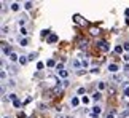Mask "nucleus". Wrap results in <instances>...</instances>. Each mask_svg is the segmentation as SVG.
Segmentation results:
<instances>
[{
    "label": "nucleus",
    "instance_id": "f257e3e1",
    "mask_svg": "<svg viewBox=\"0 0 129 118\" xmlns=\"http://www.w3.org/2000/svg\"><path fill=\"white\" fill-rule=\"evenodd\" d=\"M101 115H102V107L99 104L92 105L91 109H89V116H91V118H99Z\"/></svg>",
    "mask_w": 129,
    "mask_h": 118
},
{
    "label": "nucleus",
    "instance_id": "f03ea898",
    "mask_svg": "<svg viewBox=\"0 0 129 118\" xmlns=\"http://www.w3.org/2000/svg\"><path fill=\"white\" fill-rule=\"evenodd\" d=\"M78 59H80V62H81V67L88 70L89 66H91V59H89V56H85L83 53H78Z\"/></svg>",
    "mask_w": 129,
    "mask_h": 118
},
{
    "label": "nucleus",
    "instance_id": "7ed1b4c3",
    "mask_svg": "<svg viewBox=\"0 0 129 118\" xmlns=\"http://www.w3.org/2000/svg\"><path fill=\"white\" fill-rule=\"evenodd\" d=\"M96 45H97V48H99V50H101L102 53H110V50H112L110 45H108L105 40H97V42H96Z\"/></svg>",
    "mask_w": 129,
    "mask_h": 118
},
{
    "label": "nucleus",
    "instance_id": "20e7f679",
    "mask_svg": "<svg viewBox=\"0 0 129 118\" xmlns=\"http://www.w3.org/2000/svg\"><path fill=\"white\" fill-rule=\"evenodd\" d=\"M73 22L78 24V26H86L88 24V21L81 16V14H73Z\"/></svg>",
    "mask_w": 129,
    "mask_h": 118
},
{
    "label": "nucleus",
    "instance_id": "39448f33",
    "mask_svg": "<svg viewBox=\"0 0 129 118\" xmlns=\"http://www.w3.org/2000/svg\"><path fill=\"white\" fill-rule=\"evenodd\" d=\"M120 69H121L120 64H115V62H112V64H108V66H107V70L110 72V73H113V75L120 72Z\"/></svg>",
    "mask_w": 129,
    "mask_h": 118
},
{
    "label": "nucleus",
    "instance_id": "423d86ee",
    "mask_svg": "<svg viewBox=\"0 0 129 118\" xmlns=\"http://www.w3.org/2000/svg\"><path fill=\"white\" fill-rule=\"evenodd\" d=\"M19 64H8V67L5 69V70H8L10 73H11V75H16V73L19 72Z\"/></svg>",
    "mask_w": 129,
    "mask_h": 118
},
{
    "label": "nucleus",
    "instance_id": "0eeeda50",
    "mask_svg": "<svg viewBox=\"0 0 129 118\" xmlns=\"http://www.w3.org/2000/svg\"><path fill=\"white\" fill-rule=\"evenodd\" d=\"M19 57H21V56H19L18 53H14V51H13L11 54L8 56V61H10V64H18V62H19Z\"/></svg>",
    "mask_w": 129,
    "mask_h": 118
},
{
    "label": "nucleus",
    "instance_id": "6e6552de",
    "mask_svg": "<svg viewBox=\"0 0 129 118\" xmlns=\"http://www.w3.org/2000/svg\"><path fill=\"white\" fill-rule=\"evenodd\" d=\"M81 104V97H78V96H72V99H70V105L73 107V109H77L78 105Z\"/></svg>",
    "mask_w": 129,
    "mask_h": 118
},
{
    "label": "nucleus",
    "instance_id": "1a4fd4ad",
    "mask_svg": "<svg viewBox=\"0 0 129 118\" xmlns=\"http://www.w3.org/2000/svg\"><path fill=\"white\" fill-rule=\"evenodd\" d=\"M2 85L8 86L10 90H14V88H16V80H14V78H8V80L5 81V83H2Z\"/></svg>",
    "mask_w": 129,
    "mask_h": 118
},
{
    "label": "nucleus",
    "instance_id": "9d476101",
    "mask_svg": "<svg viewBox=\"0 0 129 118\" xmlns=\"http://www.w3.org/2000/svg\"><path fill=\"white\" fill-rule=\"evenodd\" d=\"M11 53H13V51H11V48H10V46H7V43H2V56H3V57L7 56V54L10 56Z\"/></svg>",
    "mask_w": 129,
    "mask_h": 118
},
{
    "label": "nucleus",
    "instance_id": "9b49d317",
    "mask_svg": "<svg viewBox=\"0 0 129 118\" xmlns=\"http://www.w3.org/2000/svg\"><path fill=\"white\" fill-rule=\"evenodd\" d=\"M91 99H92L94 102H101V101H102V93H101V91H94L92 94H91Z\"/></svg>",
    "mask_w": 129,
    "mask_h": 118
},
{
    "label": "nucleus",
    "instance_id": "f8f14e48",
    "mask_svg": "<svg viewBox=\"0 0 129 118\" xmlns=\"http://www.w3.org/2000/svg\"><path fill=\"white\" fill-rule=\"evenodd\" d=\"M18 45H19V46H27V45H29V38L19 35V37H18Z\"/></svg>",
    "mask_w": 129,
    "mask_h": 118
},
{
    "label": "nucleus",
    "instance_id": "ddd939ff",
    "mask_svg": "<svg viewBox=\"0 0 129 118\" xmlns=\"http://www.w3.org/2000/svg\"><path fill=\"white\" fill-rule=\"evenodd\" d=\"M72 67L77 69V70L83 69V67H81V62H80V59H78V57H73V59H72Z\"/></svg>",
    "mask_w": 129,
    "mask_h": 118
},
{
    "label": "nucleus",
    "instance_id": "4468645a",
    "mask_svg": "<svg viewBox=\"0 0 129 118\" xmlns=\"http://www.w3.org/2000/svg\"><path fill=\"white\" fill-rule=\"evenodd\" d=\"M57 40H59V37L56 35V34H51V35L48 37V43H49V45H53V43H56Z\"/></svg>",
    "mask_w": 129,
    "mask_h": 118
},
{
    "label": "nucleus",
    "instance_id": "2eb2a0df",
    "mask_svg": "<svg viewBox=\"0 0 129 118\" xmlns=\"http://www.w3.org/2000/svg\"><path fill=\"white\" fill-rule=\"evenodd\" d=\"M37 57H38V53L37 51H32V53H29V54H27L29 62H30V61H37Z\"/></svg>",
    "mask_w": 129,
    "mask_h": 118
},
{
    "label": "nucleus",
    "instance_id": "dca6fc26",
    "mask_svg": "<svg viewBox=\"0 0 129 118\" xmlns=\"http://www.w3.org/2000/svg\"><path fill=\"white\" fill-rule=\"evenodd\" d=\"M104 90H107V81H97V91H104Z\"/></svg>",
    "mask_w": 129,
    "mask_h": 118
},
{
    "label": "nucleus",
    "instance_id": "f3484780",
    "mask_svg": "<svg viewBox=\"0 0 129 118\" xmlns=\"http://www.w3.org/2000/svg\"><path fill=\"white\" fill-rule=\"evenodd\" d=\"M62 70H66V67H64V62H57V66L54 67V72L59 73V72H62Z\"/></svg>",
    "mask_w": 129,
    "mask_h": 118
},
{
    "label": "nucleus",
    "instance_id": "a211bd4d",
    "mask_svg": "<svg viewBox=\"0 0 129 118\" xmlns=\"http://www.w3.org/2000/svg\"><path fill=\"white\" fill-rule=\"evenodd\" d=\"M91 97H89V96H81V104L83 105H89V104H91Z\"/></svg>",
    "mask_w": 129,
    "mask_h": 118
},
{
    "label": "nucleus",
    "instance_id": "6ab92c4d",
    "mask_svg": "<svg viewBox=\"0 0 129 118\" xmlns=\"http://www.w3.org/2000/svg\"><path fill=\"white\" fill-rule=\"evenodd\" d=\"M10 8H11V11H19V10H21V5H19L18 2H13L11 5H10Z\"/></svg>",
    "mask_w": 129,
    "mask_h": 118
},
{
    "label": "nucleus",
    "instance_id": "aec40b11",
    "mask_svg": "<svg viewBox=\"0 0 129 118\" xmlns=\"http://www.w3.org/2000/svg\"><path fill=\"white\" fill-rule=\"evenodd\" d=\"M56 66H57V62L54 61V59H48V61H46V67H49V69H54Z\"/></svg>",
    "mask_w": 129,
    "mask_h": 118
},
{
    "label": "nucleus",
    "instance_id": "412c9836",
    "mask_svg": "<svg viewBox=\"0 0 129 118\" xmlns=\"http://www.w3.org/2000/svg\"><path fill=\"white\" fill-rule=\"evenodd\" d=\"M83 94H86V86L77 88V96H83Z\"/></svg>",
    "mask_w": 129,
    "mask_h": 118
},
{
    "label": "nucleus",
    "instance_id": "4be33fe9",
    "mask_svg": "<svg viewBox=\"0 0 129 118\" xmlns=\"http://www.w3.org/2000/svg\"><path fill=\"white\" fill-rule=\"evenodd\" d=\"M22 7H24V10H26V11H30V10L34 8V3H32V2H24Z\"/></svg>",
    "mask_w": 129,
    "mask_h": 118
},
{
    "label": "nucleus",
    "instance_id": "5701e85b",
    "mask_svg": "<svg viewBox=\"0 0 129 118\" xmlns=\"http://www.w3.org/2000/svg\"><path fill=\"white\" fill-rule=\"evenodd\" d=\"M118 116H120V118H129V109H126V110H121L120 113H118Z\"/></svg>",
    "mask_w": 129,
    "mask_h": 118
},
{
    "label": "nucleus",
    "instance_id": "b1692460",
    "mask_svg": "<svg viewBox=\"0 0 129 118\" xmlns=\"http://www.w3.org/2000/svg\"><path fill=\"white\" fill-rule=\"evenodd\" d=\"M29 62V59H27V56H21V57H19V66H26V64Z\"/></svg>",
    "mask_w": 129,
    "mask_h": 118
},
{
    "label": "nucleus",
    "instance_id": "393cba45",
    "mask_svg": "<svg viewBox=\"0 0 129 118\" xmlns=\"http://www.w3.org/2000/svg\"><path fill=\"white\" fill-rule=\"evenodd\" d=\"M57 77H61V78H64V80H67V78H69V70H62V72H59V73H57Z\"/></svg>",
    "mask_w": 129,
    "mask_h": 118
},
{
    "label": "nucleus",
    "instance_id": "a878e982",
    "mask_svg": "<svg viewBox=\"0 0 129 118\" xmlns=\"http://www.w3.org/2000/svg\"><path fill=\"white\" fill-rule=\"evenodd\" d=\"M113 50H115V53H116V54H124V53H123V50H124V48H123L121 45H116L115 48H113Z\"/></svg>",
    "mask_w": 129,
    "mask_h": 118
},
{
    "label": "nucleus",
    "instance_id": "bb28decb",
    "mask_svg": "<svg viewBox=\"0 0 129 118\" xmlns=\"http://www.w3.org/2000/svg\"><path fill=\"white\" fill-rule=\"evenodd\" d=\"M18 99V94H16V93H10V94H8V101H16Z\"/></svg>",
    "mask_w": 129,
    "mask_h": 118
},
{
    "label": "nucleus",
    "instance_id": "cd10ccee",
    "mask_svg": "<svg viewBox=\"0 0 129 118\" xmlns=\"http://www.w3.org/2000/svg\"><path fill=\"white\" fill-rule=\"evenodd\" d=\"M49 35V29H43V31L40 32V37L42 38H45V37H48Z\"/></svg>",
    "mask_w": 129,
    "mask_h": 118
},
{
    "label": "nucleus",
    "instance_id": "c85d7f7f",
    "mask_svg": "<svg viewBox=\"0 0 129 118\" xmlns=\"http://www.w3.org/2000/svg\"><path fill=\"white\" fill-rule=\"evenodd\" d=\"M121 88H123V91H124V90H129V80H124V81H123V83H121Z\"/></svg>",
    "mask_w": 129,
    "mask_h": 118
},
{
    "label": "nucleus",
    "instance_id": "c756f323",
    "mask_svg": "<svg viewBox=\"0 0 129 118\" xmlns=\"http://www.w3.org/2000/svg\"><path fill=\"white\" fill-rule=\"evenodd\" d=\"M19 34H21L22 37H27V34H29V32H27V29H26V27H21V29H19Z\"/></svg>",
    "mask_w": 129,
    "mask_h": 118
},
{
    "label": "nucleus",
    "instance_id": "7c9ffc66",
    "mask_svg": "<svg viewBox=\"0 0 129 118\" xmlns=\"http://www.w3.org/2000/svg\"><path fill=\"white\" fill-rule=\"evenodd\" d=\"M0 77H2V81L3 83L7 81V70H2V72H0Z\"/></svg>",
    "mask_w": 129,
    "mask_h": 118
},
{
    "label": "nucleus",
    "instance_id": "2f4dec72",
    "mask_svg": "<svg viewBox=\"0 0 129 118\" xmlns=\"http://www.w3.org/2000/svg\"><path fill=\"white\" fill-rule=\"evenodd\" d=\"M89 72H91V73H99V72H101V69H99V66L97 67H91V69H89Z\"/></svg>",
    "mask_w": 129,
    "mask_h": 118
},
{
    "label": "nucleus",
    "instance_id": "473e14b6",
    "mask_svg": "<svg viewBox=\"0 0 129 118\" xmlns=\"http://www.w3.org/2000/svg\"><path fill=\"white\" fill-rule=\"evenodd\" d=\"M7 34H10V27L3 26V27H2V35H7Z\"/></svg>",
    "mask_w": 129,
    "mask_h": 118
},
{
    "label": "nucleus",
    "instance_id": "72a5a7b5",
    "mask_svg": "<svg viewBox=\"0 0 129 118\" xmlns=\"http://www.w3.org/2000/svg\"><path fill=\"white\" fill-rule=\"evenodd\" d=\"M89 34H91V35H94V37H96V35H99V29H91V31H89Z\"/></svg>",
    "mask_w": 129,
    "mask_h": 118
},
{
    "label": "nucleus",
    "instance_id": "f704fd0d",
    "mask_svg": "<svg viewBox=\"0 0 129 118\" xmlns=\"http://www.w3.org/2000/svg\"><path fill=\"white\" fill-rule=\"evenodd\" d=\"M123 61H124V64H129V53H124V54H123Z\"/></svg>",
    "mask_w": 129,
    "mask_h": 118
},
{
    "label": "nucleus",
    "instance_id": "c9c22d12",
    "mask_svg": "<svg viewBox=\"0 0 129 118\" xmlns=\"http://www.w3.org/2000/svg\"><path fill=\"white\" fill-rule=\"evenodd\" d=\"M78 48H80V50H86V48H88V43L86 42H80V46H78Z\"/></svg>",
    "mask_w": 129,
    "mask_h": 118
},
{
    "label": "nucleus",
    "instance_id": "e433bc0d",
    "mask_svg": "<svg viewBox=\"0 0 129 118\" xmlns=\"http://www.w3.org/2000/svg\"><path fill=\"white\" fill-rule=\"evenodd\" d=\"M43 67H45V64H43V62H37V70H38V72H42V69H43Z\"/></svg>",
    "mask_w": 129,
    "mask_h": 118
},
{
    "label": "nucleus",
    "instance_id": "4c0bfd02",
    "mask_svg": "<svg viewBox=\"0 0 129 118\" xmlns=\"http://www.w3.org/2000/svg\"><path fill=\"white\" fill-rule=\"evenodd\" d=\"M13 105L16 107V109H19V107H21V101H19V99H16V101L13 102Z\"/></svg>",
    "mask_w": 129,
    "mask_h": 118
},
{
    "label": "nucleus",
    "instance_id": "58836bf2",
    "mask_svg": "<svg viewBox=\"0 0 129 118\" xmlns=\"http://www.w3.org/2000/svg\"><path fill=\"white\" fill-rule=\"evenodd\" d=\"M123 72H124V73H129V64H124V66H123Z\"/></svg>",
    "mask_w": 129,
    "mask_h": 118
},
{
    "label": "nucleus",
    "instance_id": "ea45409f",
    "mask_svg": "<svg viewBox=\"0 0 129 118\" xmlns=\"http://www.w3.org/2000/svg\"><path fill=\"white\" fill-rule=\"evenodd\" d=\"M88 70L86 69H80V70H77V75H83V73H86Z\"/></svg>",
    "mask_w": 129,
    "mask_h": 118
},
{
    "label": "nucleus",
    "instance_id": "a19ab883",
    "mask_svg": "<svg viewBox=\"0 0 129 118\" xmlns=\"http://www.w3.org/2000/svg\"><path fill=\"white\" fill-rule=\"evenodd\" d=\"M69 85H70V81H69V80H62V88H67Z\"/></svg>",
    "mask_w": 129,
    "mask_h": 118
},
{
    "label": "nucleus",
    "instance_id": "79ce46f5",
    "mask_svg": "<svg viewBox=\"0 0 129 118\" xmlns=\"http://www.w3.org/2000/svg\"><path fill=\"white\" fill-rule=\"evenodd\" d=\"M104 118H115V113H113V112H110V113H107Z\"/></svg>",
    "mask_w": 129,
    "mask_h": 118
},
{
    "label": "nucleus",
    "instance_id": "37998d69",
    "mask_svg": "<svg viewBox=\"0 0 129 118\" xmlns=\"http://www.w3.org/2000/svg\"><path fill=\"white\" fill-rule=\"evenodd\" d=\"M38 109H40V110H46V109H48V107H46V105H45V104H38Z\"/></svg>",
    "mask_w": 129,
    "mask_h": 118
},
{
    "label": "nucleus",
    "instance_id": "c03bdc74",
    "mask_svg": "<svg viewBox=\"0 0 129 118\" xmlns=\"http://www.w3.org/2000/svg\"><path fill=\"white\" fill-rule=\"evenodd\" d=\"M123 48H124V50H126V51H129V42H126V43H124V45H123Z\"/></svg>",
    "mask_w": 129,
    "mask_h": 118
},
{
    "label": "nucleus",
    "instance_id": "a18cd8bd",
    "mask_svg": "<svg viewBox=\"0 0 129 118\" xmlns=\"http://www.w3.org/2000/svg\"><path fill=\"white\" fill-rule=\"evenodd\" d=\"M123 96H124V97H129V90H124V91H123Z\"/></svg>",
    "mask_w": 129,
    "mask_h": 118
},
{
    "label": "nucleus",
    "instance_id": "49530a36",
    "mask_svg": "<svg viewBox=\"0 0 129 118\" xmlns=\"http://www.w3.org/2000/svg\"><path fill=\"white\" fill-rule=\"evenodd\" d=\"M124 14H126L127 19H129V8H126V10H124Z\"/></svg>",
    "mask_w": 129,
    "mask_h": 118
},
{
    "label": "nucleus",
    "instance_id": "de8ad7c7",
    "mask_svg": "<svg viewBox=\"0 0 129 118\" xmlns=\"http://www.w3.org/2000/svg\"><path fill=\"white\" fill-rule=\"evenodd\" d=\"M56 118H69V116H66V115H56Z\"/></svg>",
    "mask_w": 129,
    "mask_h": 118
},
{
    "label": "nucleus",
    "instance_id": "09e8293b",
    "mask_svg": "<svg viewBox=\"0 0 129 118\" xmlns=\"http://www.w3.org/2000/svg\"><path fill=\"white\" fill-rule=\"evenodd\" d=\"M3 118H10V116H3Z\"/></svg>",
    "mask_w": 129,
    "mask_h": 118
}]
</instances>
